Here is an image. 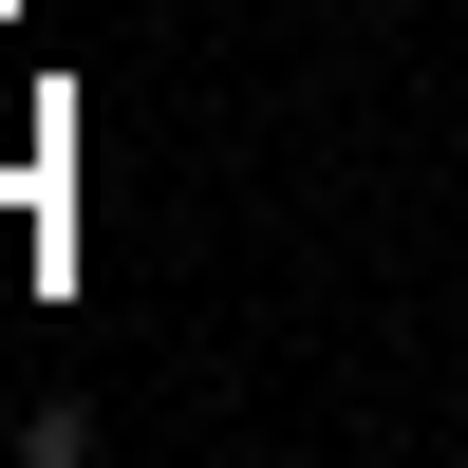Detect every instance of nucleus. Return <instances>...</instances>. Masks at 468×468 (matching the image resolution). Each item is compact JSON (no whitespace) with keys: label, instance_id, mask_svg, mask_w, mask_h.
Listing matches in <instances>:
<instances>
[{"label":"nucleus","instance_id":"obj_1","mask_svg":"<svg viewBox=\"0 0 468 468\" xmlns=\"http://www.w3.org/2000/svg\"><path fill=\"white\" fill-rule=\"evenodd\" d=\"M450 337H468V319H450Z\"/></svg>","mask_w":468,"mask_h":468}]
</instances>
